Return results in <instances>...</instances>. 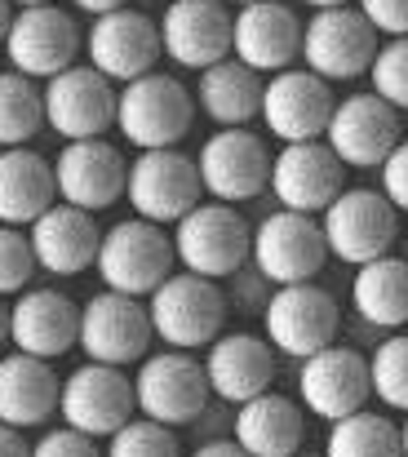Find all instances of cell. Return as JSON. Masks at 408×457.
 Wrapping results in <instances>:
<instances>
[{
	"label": "cell",
	"mask_w": 408,
	"mask_h": 457,
	"mask_svg": "<svg viewBox=\"0 0 408 457\" xmlns=\"http://www.w3.org/2000/svg\"><path fill=\"white\" fill-rule=\"evenodd\" d=\"M173 262H178L173 236H164L160 222H146V218L134 213V218H125V222L103 231L94 271H98L103 289L151 298L173 276Z\"/></svg>",
	"instance_id": "obj_1"
},
{
	"label": "cell",
	"mask_w": 408,
	"mask_h": 457,
	"mask_svg": "<svg viewBox=\"0 0 408 457\" xmlns=\"http://www.w3.org/2000/svg\"><path fill=\"white\" fill-rule=\"evenodd\" d=\"M173 249L182 271L227 280L254 258V227L240 218L236 204L200 200L187 218L173 222Z\"/></svg>",
	"instance_id": "obj_2"
},
{
	"label": "cell",
	"mask_w": 408,
	"mask_h": 457,
	"mask_svg": "<svg viewBox=\"0 0 408 457\" xmlns=\"http://www.w3.org/2000/svg\"><path fill=\"white\" fill-rule=\"evenodd\" d=\"M196 120V94L164 71H146L129 85H121V107H116V129L137 152L155 147H178L191 134Z\"/></svg>",
	"instance_id": "obj_3"
},
{
	"label": "cell",
	"mask_w": 408,
	"mask_h": 457,
	"mask_svg": "<svg viewBox=\"0 0 408 457\" xmlns=\"http://www.w3.org/2000/svg\"><path fill=\"white\" fill-rule=\"evenodd\" d=\"M227 289L222 280H209V276H196V271H173L151 298V328L164 346H178V351H200L209 342L222 337V324H227Z\"/></svg>",
	"instance_id": "obj_4"
},
{
	"label": "cell",
	"mask_w": 408,
	"mask_h": 457,
	"mask_svg": "<svg viewBox=\"0 0 408 457\" xmlns=\"http://www.w3.org/2000/svg\"><path fill=\"white\" fill-rule=\"evenodd\" d=\"M329 258L346 267H364L400 240V209L387 200L382 187H346L324 213H320Z\"/></svg>",
	"instance_id": "obj_5"
},
{
	"label": "cell",
	"mask_w": 408,
	"mask_h": 457,
	"mask_svg": "<svg viewBox=\"0 0 408 457\" xmlns=\"http://www.w3.org/2000/svg\"><path fill=\"white\" fill-rule=\"evenodd\" d=\"M378 27L360 13V4L315 9L302 27V67L324 76L329 85L369 76L378 58Z\"/></svg>",
	"instance_id": "obj_6"
},
{
	"label": "cell",
	"mask_w": 408,
	"mask_h": 457,
	"mask_svg": "<svg viewBox=\"0 0 408 457\" xmlns=\"http://www.w3.org/2000/svg\"><path fill=\"white\" fill-rule=\"evenodd\" d=\"M134 391L137 413L155 418L164 427H191L213 400L204 364L191 351H178V346H164V351H155L137 364Z\"/></svg>",
	"instance_id": "obj_7"
},
{
	"label": "cell",
	"mask_w": 408,
	"mask_h": 457,
	"mask_svg": "<svg viewBox=\"0 0 408 457\" xmlns=\"http://www.w3.org/2000/svg\"><path fill=\"white\" fill-rule=\"evenodd\" d=\"M58 418L94 440L116 436L129 418H137V391L134 378L121 364H98L85 360L76 373L62 378V395H58Z\"/></svg>",
	"instance_id": "obj_8"
},
{
	"label": "cell",
	"mask_w": 408,
	"mask_h": 457,
	"mask_svg": "<svg viewBox=\"0 0 408 457\" xmlns=\"http://www.w3.org/2000/svg\"><path fill=\"white\" fill-rule=\"evenodd\" d=\"M85 54V36L80 22L58 9V4H27L13 13L9 36H4V58L13 71L31 76V80H54L58 71L76 67V58Z\"/></svg>",
	"instance_id": "obj_9"
},
{
	"label": "cell",
	"mask_w": 408,
	"mask_h": 457,
	"mask_svg": "<svg viewBox=\"0 0 408 457\" xmlns=\"http://www.w3.org/2000/svg\"><path fill=\"white\" fill-rule=\"evenodd\" d=\"M116 107H121V85L107 80L94 62H76L54 80H45V120L67 143L107 138V129H116Z\"/></svg>",
	"instance_id": "obj_10"
},
{
	"label": "cell",
	"mask_w": 408,
	"mask_h": 457,
	"mask_svg": "<svg viewBox=\"0 0 408 457\" xmlns=\"http://www.w3.org/2000/svg\"><path fill=\"white\" fill-rule=\"evenodd\" d=\"M262 328L279 355L302 364L306 355L333 346V337L342 328V311H337V298L329 289H320L315 280L279 285L262 311Z\"/></svg>",
	"instance_id": "obj_11"
},
{
	"label": "cell",
	"mask_w": 408,
	"mask_h": 457,
	"mask_svg": "<svg viewBox=\"0 0 408 457\" xmlns=\"http://www.w3.org/2000/svg\"><path fill=\"white\" fill-rule=\"evenodd\" d=\"M125 195H129V209H134L137 218L160 222V227H173L204 195L200 164L191 155H182L178 147L137 152L129 160V187H125Z\"/></svg>",
	"instance_id": "obj_12"
},
{
	"label": "cell",
	"mask_w": 408,
	"mask_h": 457,
	"mask_svg": "<svg viewBox=\"0 0 408 457\" xmlns=\"http://www.w3.org/2000/svg\"><path fill=\"white\" fill-rule=\"evenodd\" d=\"M329 258V240L315 213H297V209H275L254 227V267L279 285H302L315 280L324 271Z\"/></svg>",
	"instance_id": "obj_13"
},
{
	"label": "cell",
	"mask_w": 408,
	"mask_h": 457,
	"mask_svg": "<svg viewBox=\"0 0 408 457\" xmlns=\"http://www.w3.org/2000/svg\"><path fill=\"white\" fill-rule=\"evenodd\" d=\"M155 342L151 311L134 294L103 289L80 306V351L98 364H142Z\"/></svg>",
	"instance_id": "obj_14"
},
{
	"label": "cell",
	"mask_w": 408,
	"mask_h": 457,
	"mask_svg": "<svg viewBox=\"0 0 408 457\" xmlns=\"http://www.w3.org/2000/svg\"><path fill=\"white\" fill-rule=\"evenodd\" d=\"M85 58L116 85H129L137 76L155 71V62L164 58V40H160V22L151 13H142L134 4L98 13L85 31Z\"/></svg>",
	"instance_id": "obj_15"
},
{
	"label": "cell",
	"mask_w": 408,
	"mask_h": 457,
	"mask_svg": "<svg viewBox=\"0 0 408 457\" xmlns=\"http://www.w3.org/2000/svg\"><path fill=\"white\" fill-rule=\"evenodd\" d=\"M164 58L182 71H204L222 58H231L236 40V13L227 0H169L160 18Z\"/></svg>",
	"instance_id": "obj_16"
},
{
	"label": "cell",
	"mask_w": 408,
	"mask_h": 457,
	"mask_svg": "<svg viewBox=\"0 0 408 457\" xmlns=\"http://www.w3.org/2000/svg\"><path fill=\"white\" fill-rule=\"evenodd\" d=\"M271 160L267 143L254 129H218L213 138H204V147L196 155L200 164V182L209 200H258L262 191H271Z\"/></svg>",
	"instance_id": "obj_17"
},
{
	"label": "cell",
	"mask_w": 408,
	"mask_h": 457,
	"mask_svg": "<svg viewBox=\"0 0 408 457\" xmlns=\"http://www.w3.org/2000/svg\"><path fill=\"white\" fill-rule=\"evenodd\" d=\"M333 85L324 76H315L311 67H284L267 76L262 89V125L271 129L279 143H311L324 138L329 120H333Z\"/></svg>",
	"instance_id": "obj_18"
},
{
	"label": "cell",
	"mask_w": 408,
	"mask_h": 457,
	"mask_svg": "<svg viewBox=\"0 0 408 457\" xmlns=\"http://www.w3.org/2000/svg\"><path fill=\"white\" fill-rule=\"evenodd\" d=\"M346 191V164L324 138L311 143H284L271 160V195L279 209L297 213H324Z\"/></svg>",
	"instance_id": "obj_19"
},
{
	"label": "cell",
	"mask_w": 408,
	"mask_h": 457,
	"mask_svg": "<svg viewBox=\"0 0 408 457\" xmlns=\"http://www.w3.org/2000/svg\"><path fill=\"white\" fill-rule=\"evenodd\" d=\"M373 395V378H369V360L355 346H324L315 355L302 360L297 369V400L306 413L337 422L346 413H360L364 400Z\"/></svg>",
	"instance_id": "obj_20"
},
{
	"label": "cell",
	"mask_w": 408,
	"mask_h": 457,
	"mask_svg": "<svg viewBox=\"0 0 408 457\" xmlns=\"http://www.w3.org/2000/svg\"><path fill=\"white\" fill-rule=\"evenodd\" d=\"M324 143L337 152L346 169H382V160L400 147V112L373 89L346 94L333 107Z\"/></svg>",
	"instance_id": "obj_21"
},
{
	"label": "cell",
	"mask_w": 408,
	"mask_h": 457,
	"mask_svg": "<svg viewBox=\"0 0 408 457\" xmlns=\"http://www.w3.org/2000/svg\"><path fill=\"white\" fill-rule=\"evenodd\" d=\"M54 178H58V200L89 209V213H103L116 200H125L129 164H125L121 147H112L107 138H80V143H67L58 152Z\"/></svg>",
	"instance_id": "obj_22"
},
{
	"label": "cell",
	"mask_w": 408,
	"mask_h": 457,
	"mask_svg": "<svg viewBox=\"0 0 408 457\" xmlns=\"http://www.w3.org/2000/svg\"><path fill=\"white\" fill-rule=\"evenodd\" d=\"M302 18L279 4V0H254L236 9V40L231 54L240 62H249L254 71L275 76L293 62H302Z\"/></svg>",
	"instance_id": "obj_23"
},
{
	"label": "cell",
	"mask_w": 408,
	"mask_h": 457,
	"mask_svg": "<svg viewBox=\"0 0 408 457\" xmlns=\"http://www.w3.org/2000/svg\"><path fill=\"white\" fill-rule=\"evenodd\" d=\"M9 342L13 351L62 360L80 346V306L58 289H22L9 306Z\"/></svg>",
	"instance_id": "obj_24"
},
{
	"label": "cell",
	"mask_w": 408,
	"mask_h": 457,
	"mask_svg": "<svg viewBox=\"0 0 408 457\" xmlns=\"http://www.w3.org/2000/svg\"><path fill=\"white\" fill-rule=\"evenodd\" d=\"M275 355L279 351L258 333H222L218 342H209L204 346V373H209L213 400L236 409V404L271 391Z\"/></svg>",
	"instance_id": "obj_25"
},
{
	"label": "cell",
	"mask_w": 408,
	"mask_h": 457,
	"mask_svg": "<svg viewBox=\"0 0 408 457\" xmlns=\"http://www.w3.org/2000/svg\"><path fill=\"white\" fill-rule=\"evenodd\" d=\"M27 236H31L40 271H49V276H80V271H89L98 262V245H103V231L94 227V213L76 209L67 200H54L27 227Z\"/></svg>",
	"instance_id": "obj_26"
},
{
	"label": "cell",
	"mask_w": 408,
	"mask_h": 457,
	"mask_svg": "<svg viewBox=\"0 0 408 457\" xmlns=\"http://www.w3.org/2000/svg\"><path fill=\"white\" fill-rule=\"evenodd\" d=\"M58 378L49 369V360L27 355V351H9L0 355V422L31 431L45 427L58 413Z\"/></svg>",
	"instance_id": "obj_27"
},
{
	"label": "cell",
	"mask_w": 408,
	"mask_h": 457,
	"mask_svg": "<svg viewBox=\"0 0 408 457\" xmlns=\"http://www.w3.org/2000/svg\"><path fill=\"white\" fill-rule=\"evenodd\" d=\"M262 89H267L262 71H254L249 62H240V58L231 54V58H222V62H213V67L200 71L196 107H200L213 125L240 129V125H249V120L262 116Z\"/></svg>",
	"instance_id": "obj_28"
},
{
	"label": "cell",
	"mask_w": 408,
	"mask_h": 457,
	"mask_svg": "<svg viewBox=\"0 0 408 457\" xmlns=\"http://www.w3.org/2000/svg\"><path fill=\"white\" fill-rule=\"evenodd\" d=\"M231 436L249 457H288L306 440V418L288 395L262 391L245 404H236V427Z\"/></svg>",
	"instance_id": "obj_29"
},
{
	"label": "cell",
	"mask_w": 408,
	"mask_h": 457,
	"mask_svg": "<svg viewBox=\"0 0 408 457\" xmlns=\"http://www.w3.org/2000/svg\"><path fill=\"white\" fill-rule=\"evenodd\" d=\"M58 200L54 160L31 147H0V222L31 227Z\"/></svg>",
	"instance_id": "obj_30"
},
{
	"label": "cell",
	"mask_w": 408,
	"mask_h": 457,
	"mask_svg": "<svg viewBox=\"0 0 408 457\" xmlns=\"http://www.w3.org/2000/svg\"><path fill=\"white\" fill-rule=\"evenodd\" d=\"M351 306L369 328H404L408 324V258L382 253L364 267H355L351 280Z\"/></svg>",
	"instance_id": "obj_31"
},
{
	"label": "cell",
	"mask_w": 408,
	"mask_h": 457,
	"mask_svg": "<svg viewBox=\"0 0 408 457\" xmlns=\"http://www.w3.org/2000/svg\"><path fill=\"white\" fill-rule=\"evenodd\" d=\"M324 457H404L400 427L387 413H346L337 422H329V440Z\"/></svg>",
	"instance_id": "obj_32"
},
{
	"label": "cell",
	"mask_w": 408,
	"mask_h": 457,
	"mask_svg": "<svg viewBox=\"0 0 408 457\" xmlns=\"http://www.w3.org/2000/svg\"><path fill=\"white\" fill-rule=\"evenodd\" d=\"M45 120V85H36L22 71H0V147H27Z\"/></svg>",
	"instance_id": "obj_33"
},
{
	"label": "cell",
	"mask_w": 408,
	"mask_h": 457,
	"mask_svg": "<svg viewBox=\"0 0 408 457\" xmlns=\"http://www.w3.org/2000/svg\"><path fill=\"white\" fill-rule=\"evenodd\" d=\"M369 378H373V395L396 409V413H408V333H391L373 346L369 355Z\"/></svg>",
	"instance_id": "obj_34"
},
{
	"label": "cell",
	"mask_w": 408,
	"mask_h": 457,
	"mask_svg": "<svg viewBox=\"0 0 408 457\" xmlns=\"http://www.w3.org/2000/svg\"><path fill=\"white\" fill-rule=\"evenodd\" d=\"M107 457H182V445H178L173 427L137 413L116 436H107Z\"/></svg>",
	"instance_id": "obj_35"
},
{
	"label": "cell",
	"mask_w": 408,
	"mask_h": 457,
	"mask_svg": "<svg viewBox=\"0 0 408 457\" xmlns=\"http://www.w3.org/2000/svg\"><path fill=\"white\" fill-rule=\"evenodd\" d=\"M369 85L396 112H408V36H387L382 40V49L369 67Z\"/></svg>",
	"instance_id": "obj_36"
},
{
	"label": "cell",
	"mask_w": 408,
	"mask_h": 457,
	"mask_svg": "<svg viewBox=\"0 0 408 457\" xmlns=\"http://www.w3.org/2000/svg\"><path fill=\"white\" fill-rule=\"evenodd\" d=\"M31 276H40L31 236H22V227L0 222V298L22 294V289L31 285Z\"/></svg>",
	"instance_id": "obj_37"
},
{
	"label": "cell",
	"mask_w": 408,
	"mask_h": 457,
	"mask_svg": "<svg viewBox=\"0 0 408 457\" xmlns=\"http://www.w3.org/2000/svg\"><path fill=\"white\" fill-rule=\"evenodd\" d=\"M271 294H275V285L254 267V262H245L236 276H227V303H236V311L258 315V311H267Z\"/></svg>",
	"instance_id": "obj_38"
},
{
	"label": "cell",
	"mask_w": 408,
	"mask_h": 457,
	"mask_svg": "<svg viewBox=\"0 0 408 457\" xmlns=\"http://www.w3.org/2000/svg\"><path fill=\"white\" fill-rule=\"evenodd\" d=\"M31 457H107V449H98L94 436L76 431V427H58V431H45L36 445H31Z\"/></svg>",
	"instance_id": "obj_39"
},
{
	"label": "cell",
	"mask_w": 408,
	"mask_h": 457,
	"mask_svg": "<svg viewBox=\"0 0 408 457\" xmlns=\"http://www.w3.org/2000/svg\"><path fill=\"white\" fill-rule=\"evenodd\" d=\"M378 182H382V191H387V200L408 213V138H400V147L382 160V169H378Z\"/></svg>",
	"instance_id": "obj_40"
},
{
	"label": "cell",
	"mask_w": 408,
	"mask_h": 457,
	"mask_svg": "<svg viewBox=\"0 0 408 457\" xmlns=\"http://www.w3.org/2000/svg\"><path fill=\"white\" fill-rule=\"evenodd\" d=\"M378 36H408V0H355Z\"/></svg>",
	"instance_id": "obj_41"
},
{
	"label": "cell",
	"mask_w": 408,
	"mask_h": 457,
	"mask_svg": "<svg viewBox=\"0 0 408 457\" xmlns=\"http://www.w3.org/2000/svg\"><path fill=\"white\" fill-rule=\"evenodd\" d=\"M0 457H31V445H27L22 431L9 427V422H0Z\"/></svg>",
	"instance_id": "obj_42"
},
{
	"label": "cell",
	"mask_w": 408,
	"mask_h": 457,
	"mask_svg": "<svg viewBox=\"0 0 408 457\" xmlns=\"http://www.w3.org/2000/svg\"><path fill=\"white\" fill-rule=\"evenodd\" d=\"M191 457H249V453L240 449V440H236V436H222V440H204Z\"/></svg>",
	"instance_id": "obj_43"
},
{
	"label": "cell",
	"mask_w": 408,
	"mask_h": 457,
	"mask_svg": "<svg viewBox=\"0 0 408 457\" xmlns=\"http://www.w3.org/2000/svg\"><path fill=\"white\" fill-rule=\"evenodd\" d=\"M129 0H71V9H80V13H89V18H98V13H112V9H125Z\"/></svg>",
	"instance_id": "obj_44"
},
{
	"label": "cell",
	"mask_w": 408,
	"mask_h": 457,
	"mask_svg": "<svg viewBox=\"0 0 408 457\" xmlns=\"http://www.w3.org/2000/svg\"><path fill=\"white\" fill-rule=\"evenodd\" d=\"M13 13H18V4H13V0H0V45H4V36H9Z\"/></svg>",
	"instance_id": "obj_45"
},
{
	"label": "cell",
	"mask_w": 408,
	"mask_h": 457,
	"mask_svg": "<svg viewBox=\"0 0 408 457\" xmlns=\"http://www.w3.org/2000/svg\"><path fill=\"white\" fill-rule=\"evenodd\" d=\"M302 4H311V9H337V4H355V0H302Z\"/></svg>",
	"instance_id": "obj_46"
},
{
	"label": "cell",
	"mask_w": 408,
	"mask_h": 457,
	"mask_svg": "<svg viewBox=\"0 0 408 457\" xmlns=\"http://www.w3.org/2000/svg\"><path fill=\"white\" fill-rule=\"evenodd\" d=\"M9 342V306L0 303V346Z\"/></svg>",
	"instance_id": "obj_47"
},
{
	"label": "cell",
	"mask_w": 408,
	"mask_h": 457,
	"mask_svg": "<svg viewBox=\"0 0 408 457\" xmlns=\"http://www.w3.org/2000/svg\"><path fill=\"white\" fill-rule=\"evenodd\" d=\"M18 9H27V4H58V0H13Z\"/></svg>",
	"instance_id": "obj_48"
},
{
	"label": "cell",
	"mask_w": 408,
	"mask_h": 457,
	"mask_svg": "<svg viewBox=\"0 0 408 457\" xmlns=\"http://www.w3.org/2000/svg\"><path fill=\"white\" fill-rule=\"evenodd\" d=\"M400 440H404V457H408V413H404V427H400Z\"/></svg>",
	"instance_id": "obj_49"
},
{
	"label": "cell",
	"mask_w": 408,
	"mask_h": 457,
	"mask_svg": "<svg viewBox=\"0 0 408 457\" xmlns=\"http://www.w3.org/2000/svg\"><path fill=\"white\" fill-rule=\"evenodd\" d=\"M288 457H324V453H306V449H297V453H288Z\"/></svg>",
	"instance_id": "obj_50"
},
{
	"label": "cell",
	"mask_w": 408,
	"mask_h": 457,
	"mask_svg": "<svg viewBox=\"0 0 408 457\" xmlns=\"http://www.w3.org/2000/svg\"><path fill=\"white\" fill-rule=\"evenodd\" d=\"M227 4H236V9H240V4H254V0H227Z\"/></svg>",
	"instance_id": "obj_51"
},
{
	"label": "cell",
	"mask_w": 408,
	"mask_h": 457,
	"mask_svg": "<svg viewBox=\"0 0 408 457\" xmlns=\"http://www.w3.org/2000/svg\"><path fill=\"white\" fill-rule=\"evenodd\" d=\"M404 258H408V231H404Z\"/></svg>",
	"instance_id": "obj_52"
},
{
	"label": "cell",
	"mask_w": 408,
	"mask_h": 457,
	"mask_svg": "<svg viewBox=\"0 0 408 457\" xmlns=\"http://www.w3.org/2000/svg\"><path fill=\"white\" fill-rule=\"evenodd\" d=\"M164 4H169V0H164Z\"/></svg>",
	"instance_id": "obj_53"
}]
</instances>
